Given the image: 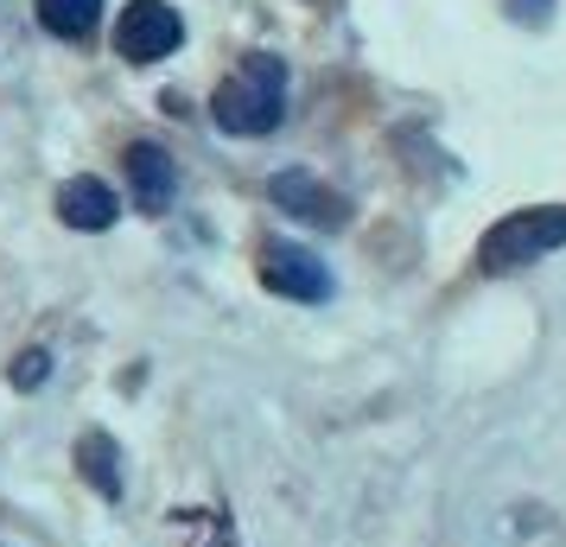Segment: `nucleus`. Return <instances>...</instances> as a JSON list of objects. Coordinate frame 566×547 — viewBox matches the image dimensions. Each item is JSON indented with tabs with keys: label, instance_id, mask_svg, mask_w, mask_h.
<instances>
[{
	"label": "nucleus",
	"instance_id": "obj_1",
	"mask_svg": "<svg viewBox=\"0 0 566 547\" xmlns=\"http://www.w3.org/2000/svg\"><path fill=\"white\" fill-rule=\"evenodd\" d=\"M210 115H217V128L235 134V140H261V134H274L286 122V64L274 52H249L230 77L217 83Z\"/></svg>",
	"mask_w": 566,
	"mask_h": 547
},
{
	"label": "nucleus",
	"instance_id": "obj_2",
	"mask_svg": "<svg viewBox=\"0 0 566 547\" xmlns=\"http://www.w3.org/2000/svg\"><path fill=\"white\" fill-rule=\"evenodd\" d=\"M554 249H566V204H528L510 210L503 223H490L478 242V267L484 274H515V267H535Z\"/></svg>",
	"mask_w": 566,
	"mask_h": 547
},
{
	"label": "nucleus",
	"instance_id": "obj_3",
	"mask_svg": "<svg viewBox=\"0 0 566 547\" xmlns=\"http://www.w3.org/2000/svg\"><path fill=\"white\" fill-rule=\"evenodd\" d=\"M255 274H261V287L293 299V306H325V299L337 293L332 267L312 255L306 242H286V235H268V242H261Z\"/></svg>",
	"mask_w": 566,
	"mask_h": 547
},
{
	"label": "nucleus",
	"instance_id": "obj_4",
	"mask_svg": "<svg viewBox=\"0 0 566 547\" xmlns=\"http://www.w3.org/2000/svg\"><path fill=\"white\" fill-rule=\"evenodd\" d=\"M185 45V20L172 0H128L115 20V52L128 64H159Z\"/></svg>",
	"mask_w": 566,
	"mask_h": 547
},
{
	"label": "nucleus",
	"instance_id": "obj_5",
	"mask_svg": "<svg viewBox=\"0 0 566 547\" xmlns=\"http://www.w3.org/2000/svg\"><path fill=\"white\" fill-rule=\"evenodd\" d=\"M268 198H274L286 217L312 223V230H344V223H350L344 191H332V185L318 179V172H306V166H286V172H274V179H268Z\"/></svg>",
	"mask_w": 566,
	"mask_h": 547
},
{
	"label": "nucleus",
	"instance_id": "obj_6",
	"mask_svg": "<svg viewBox=\"0 0 566 547\" xmlns=\"http://www.w3.org/2000/svg\"><path fill=\"white\" fill-rule=\"evenodd\" d=\"M128 185H134V204L147 217H166L172 198H179V166L159 140H134L128 147Z\"/></svg>",
	"mask_w": 566,
	"mask_h": 547
},
{
	"label": "nucleus",
	"instance_id": "obj_7",
	"mask_svg": "<svg viewBox=\"0 0 566 547\" xmlns=\"http://www.w3.org/2000/svg\"><path fill=\"white\" fill-rule=\"evenodd\" d=\"M57 217L71 223V230L96 235V230H115V217H122V204H115V191H108L103 179H90V172H77V179L57 185Z\"/></svg>",
	"mask_w": 566,
	"mask_h": 547
},
{
	"label": "nucleus",
	"instance_id": "obj_8",
	"mask_svg": "<svg viewBox=\"0 0 566 547\" xmlns=\"http://www.w3.org/2000/svg\"><path fill=\"white\" fill-rule=\"evenodd\" d=\"M77 465H83V477H90V491L96 496H122V452H115V440H108L103 427H90L77 440Z\"/></svg>",
	"mask_w": 566,
	"mask_h": 547
},
{
	"label": "nucleus",
	"instance_id": "obj_9",
	"mask_svg": "<svg viewBox=\"0 0 566 547\" xmlns=\"http://www.w3.org/2000/svg\"><path fill=\"white\" fill-rule=\"evenodd\" d=\"M103 20V0H39V27L52 39H90Z\"/></svg>",
	"mask_w": 566,
	"mask_h": 547
},
{
	"label": "nucleus",
	"instance_id": "obj_10",
	"mask_svg": "<svg viewBox=\"0 0 566 547\" xmlns=\"http://www.w3.org/2000/svg\"><path fill=\"white\" fill-rule=\"evenodd\" d=\"M45 376H52V350H39V344H32V350H20V357H13V369H7V382H13V389H45Z\"/></svg>",
	"mask_w": 566,
	"mask_h": 547
},
{
	"label": "nucleus",
	"instance_id": "obj_11",
	"mask_svg": "<svg viewBox=\"0 0 566 547\" xmlns=\"http://www.w3.org/2000/svg\"><path fill=\"white\" fill-rule=\"evenodd\" d=\"M554 0H510V20H528V27H547Z\"/></svg>",
	"mask_w": 566,
	"mask_h": 547
}]
</instances>
